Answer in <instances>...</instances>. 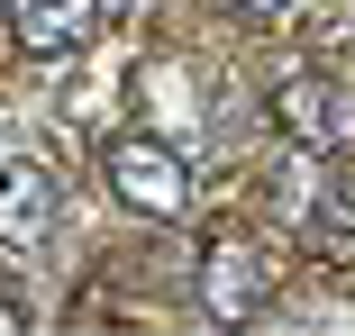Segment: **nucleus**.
<instances>
[{
	"label": "nucleus",
	"mask_w": 355,
	"mask_h": 336,
	"mask_svg": "<svg viewBox=\"0 0 355 336\" xmlns=\"http://www.w3.org/2000/svg\"><path fill=\"white\" fill-rule=\"evenodd\" d=\"M246 19H301V0H237Z\"/></svg>",
	"instance_id": "nucleus-7"
},
{
	"label": "nucleus",
	"mask_w": 355,
	"mask_h": 336,
	"mask_svg": "<svg viewBox=\"0 0 355 336\" xmlns=\"http://www.w3.org/2000/svg\"><path fill=\"white\" fill-rule=\"evenodd\" d=\"M101 191L119 200L128 218L146 227H191L200 209V173L173 137H155V127H119V137H101Z\"/></svg>",
	"instance_id": "nucleus-1"
},
{
	"label": "nucleus",
	"mask_w": 355,
	"mask_h": 336,
	"mask_svg": "<svg viewBox=\"0 0 355 336\" xmlns=\"http://www.w3.org/2000/svg\"><path fill=\"white\" fill-rule=\"evenodd\" d=\"M0 37L28 64H64L101 37V0H0Z\"/></svg>",
	"instance_id": "nucleus-5"
},
{
	"label": "nucleus",
	"mask_w": 355,
	"mask_h": 336,
	"mask_svg": "<svg viewBox=\"0 0 355 336\" xmlns=\"http://www.w3.org/2000/svg\"><path fill=\"white\" fill-rule=\"evenodd\" d=\"M273 127L319 164L355 155V82L346 73H282L273 82Z\"/></svg>",
	"instance_id": "nucleus-2"
},
{
	"label": "nucleus",
	"mask_w": 355,
	"mask_h": 336,
	"mask_svg": "<svg viewBox=\"0 0 355 336\" xmlns=\"http://www.w3.org/2000/svg\"><path fill=\"white\" fill-rule=\"evenodd\" d=\"M273 309V254L255 236H209L200 245V318L209 327H255Z\"/></svg>",
	"instance_id": "nucleus-3"
},
{
	"label": "nucleus",
	"mask_w": 355,
	"mask_h": 336,
	"mask_svg": "<svg viewBox=\"0 0 355 336\" xmlns=\"http://www.w3.org/2000/svg\"><path fill=\"white\" fill-rule=\"evenodd\" d=\"M301 236H310V254H319V263H355V173L310 191V218H301Z\"/></svg>",
	"instance_id": "nucleus-6"
},
{
	"label": "nucleus",
	"mask_w": 355,
	"mask_h": 336,
	"mask_svg": "<svg viewBox=\"0 0 355 336\" xmlns=\"http://www.w3.org/2000/svg\"><path fill=\"white\" fill-rule=\"evenodd\" d=\"M55 227H64V182H55V164L0 155V245H10V254H37Z\"/></svg>",
	"instance_id": "nucleus-4"
}]
</instances>
